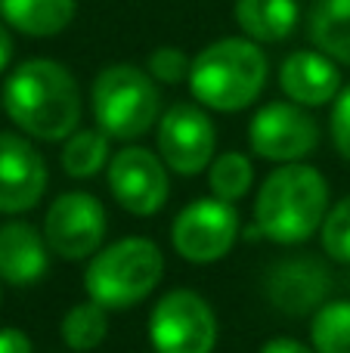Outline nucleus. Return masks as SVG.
<instances>
[{
    "label": "nucleus",
    "mask_w": 350,
    "mask_h": 353,
    "mask_svg": "<svg viewBox=\"0 0 350 353\" xmlns=\"http://www.w3.org/2000/svg\"><path fill=\"white\" fill-rule=\"evenodd\" d=\"M0 103L25 137L41 143H65L84 115V99L74 74L47 56L19 62L6 74Z\"/></svg>",
    "instance_id": "nucleus-1"
},
{
    "label": "nucleus",
    "mask_w": 350,
    "mask_h": 353,
    "mask_svg": "<svg viewBox=\"0 0 350 353\" xmlns=\"http://www.w3.org/2000/svg\"><path fill=\"white\" fill-rule=\"evenodd\" d=\"M329 180L307 161L276 165L254 195L251 236L276 245H301L320 232L329 214Z\"/></svg>",
    "instance_id": "nucleus-2"
},
{
    "label": "nucleus",
    "mask_w": 350,
    "mask_h": 353,
    "mask_svg": "<svg viewBox=\"0 0 350 353\" xmlns=\"http://www.w3.org/2000/svg\"><path fill=\"white\" fill-rule=\"evenodd\" d=\"M270 78V59L251 37H220L192 56L189 93L198 105L223 115L248 109L260 99Z\"/></svg>",
    "instance_id": "nucleus-3"
},
{
    "label": "nucleus",
    "mask_w": 350,
    "mask_h": 353,
    "mask_svg": "<svg viewBox=\"0 0 350 353\" xmlns=\"http://www.w3.org/2000/svg\"><path fill=\"white\" fill-rule=\"evenodd\" d=\"M165 279V254L146 236L103 245L84 267V292L109 313L134 310Z\"/></svg>",
    "instance_id": "nucleus-4"
},
{
    "label": "nucleus",
    "mask_w": 350,
    "mask_h": 353,
    "mask_svg": "<svg viewBox=\"0 0 350 353\" xmlns=\"http://www.w3.org/2000/svg\"><path fill=\"white\" fill-rule=\"evenodd\" d=\"M90 112L109 140H140L161 118L158 81L134 62H112L90 84Z\"/></svg>",
    "instance_id": "nucleus-5"
},
{
    "label": "nucleus",
    "mask_w": 350,
    "mask_h": 353,
    "mask_svg": "<svg viewBox=\"0 0 350 353\" xmlns=\"http://www.w3.org/2000/svg\"><path fill=\"white\" fill-rule=\"evenodd\" d=\"M217 335L214 307L192 288H171L149 313V344L155 353H214Z\"/></svg>",
    "instance_id": "nucleus-6"
},
{
    "label": "nucleus",
    "mask_w": 350,
    "mask_h": 353,
    "mask_svg": "<svg viewBox=\"0 0 350 353\" xmlns=\"http://www.w3.org/2000/svg\"><path fill=\"white\" fill-rule=\"evenodd\" d=\"M239 232L242 220L233 201L205 195V199H192L177 211L171 223V245L186 263L208 267L233 251Z\"/></svg>",
    "instance_id": "nucleus-7"
},
{
    "label": "nucleus",
    "mask_w": 350,
    "mask_h": 353,
    "mask_svg": "<svg viewBox=\"0 0 350 353\" xmlns=\"http://www.w3.org/2000/svg\"><path fill=\"white\" fill-rule=\"evenodd\" d=\"M155 152L177 176H198L217 155V128L198 103H174L155 124Z\"/></svg>",
    "instance_id": "nucleus-8"
},
{
    "label": "nucleus",
    "mask_w": 350,
    "mask_h": 353,
    "mask_svg": "<svg viewBox=\"0 0 350 353\" xmlns=\"http://www.w3.org/2000/svg\"><path fill=\"white\" fill-rule=\"evenodd\" d=\"M105 217L103 201L84 189H68L50 201L43 214V239L50 251L62 261H90L105 242Z\"/></svg>",
    "instance_id": "nucleus-9"
},
{
    "label": "nucleus",
    "mask_w": 350,
    "mask_h": 353,
    "mask_svg": "<svg viewBox=\"0 0 350 353\" xmlns=\"http://www.w3.org/2000/svg\"><path fill=\"white\" fill-rule=\"evenodd\" d=\"M248 146L270 165L304 161L320 146V124L304 105L291 99H273L248 121Z\"/></svg>",
    "instance_id": "nucleus-10"
},
{
    "label": "nucleus",
    "mask_w": 350,
    "mask_h": 353,
    "mask_svg": "<svg viewBox=\"0 0 350 353\" xmlns=\"http://www.w3.org/2000/svg\"><path fill=\"white\" fill-rule=\"evenodd\" d=\"M105 183L112 199L134 217H155L171 199V171L161 155L134 143L112 152Z\"/></svg>",
    "instance_id": "nucleus-11"
},
{
    "label": "nucleus",
    "mask_w": 350,
    "mask_h": 353,
    "mask_svg": "<svg viewBox=\"0 0 350 353\" xmlns=\"http://www.w3.org/2000/svg\"><path fill=\"white\" fill-rule=\"evenodd\" d=\"M332 270L313 254H291L267 270L264 294L282 316H313L332 294Z\"/></svg>",
    "instance_id": "nucleus-12"
},
{
    "label": "nucleus",
    "mask_w": 350,
    "mask_h": 353,
    "mask_svg": "<svg viewBox=\"0 0 350 353\" xmlns=\"http://www.w3.org/2000/svg\"><path fill=\"white\" fill-rule=\"evenodd\" d=\"M47 192V161L31 137L0 130V214H25Z\"/></svg>",
    "instance_id": "nucleus-13"
},
{
    "label": "nucleus",
    "mask_w": 350,
    "mask_h": 353,
    "mask_svg": "<svg viewBox=\"0 0 350 353\" xmlns=\"http://www.w3.org/2000/svg\"><path fill=\"white\" fill-rule=\"evenodd\" d=\"M279 90L304 109H320L335 103L344 90L341 65L320 50H295L279 65Z\"/></svg>",
    "instance_id": "nucleus-14"
},
{
    "label": "nucleus",
    "mask_w": 350,
    "mask_h": 353,
    "mask_svg": "<svg viewBox=\"0 0 350 353\" xmlns=\"http://www.w3.org/2000/svg\"><path fill=\"white\" fill-rule=\"evenodd\" d=\"M50 245L43 230L28 220H10L0 226V282L12 288H28L47 276Z\"/></svg>",
    "instance_id": "nucleus-15"
},
{
    "label": "nucleus",
    "mask_w": 350,
    "mask_h": 353,
    "mask_svg": "<svg viewBox=\"0 0 350 353\" xmlns=\"http://www.w3.org/2000/svg\"><path fill=\"white\" fill-rule=\"evenodd\" d=\"M233 16L245 37L258 43H279L298 28L301 6L298 0H236Z\"/></svg>",
    "instance_id": "nucleus-16"
},
{
    "label": "nucleus",
    "mask_w": 350,
    "mask_h": 353,
    "mask_svg": "<svg viewBox=\"0 0 350 353\" xmlns=\"http://www.w3.org/2000/svg\"><path fill=\"white\" fill-rule=\"evenodd\" d=\"M78 0H0V19L25 37H56L74 22Z\"/></svg>",
    "instance_id": "nucleus-17"
},
{
    "label": "nucleus",
    "mask_w": 350,
    "mask_h": 353,
    "mask_svg": "<svg viewBox=\"0 0 350 353\" xmlns=\"http://www.w3.org/2000/svg\"><path fill=\"white\" fill-rule=\"evenodd\" d=\"M307 34L320 53L338 65H350V0H316Z\"/></svg>",
    "instance_id": "nucleus-18"
},
{
    "label": "nucleus",
    "mask_w": 350,
    "mask_h": 353,
    "mask_svg": "<svg viewBox=\"0 0 350 353\" xmlns=\"http://www.w3.org/2000/svg\"><path fill=\"white\" fill-rule=\"evenodd\" d=\"M112 161V140L99 128H78L62 143L59 165L72 180H90Z\"/></svg>",
    "instance_id": "nucleus-19"
},
{
    "label": "nucleus",
    "mask_w": 350,
    "mask_h": 353,
    "mask_svg": "<svg viewBox=\"0 0 350 353\" xmlns=\"http://www.w3.org/2000/svg\"><path fill=\"white\" fill-rule=\"evenodd\" d=\"M109 335V310L99 307L96 301H78L62 313L59 338L72 353H90Z\"/></svg>",
    "instance_id": "nucleus-20"
},
{
    "label": "nucleus",
    "mask_w": 350,
    "mask_h": 353,
    "mask_svg": "<svg viewBox=\"0 0 350 353\" xmlns=\"http://www.w3.org/2000/svg\"><path fill=\"white\" fill-rule=\"evenodd\" d=\"M254 186V165L245 152H220L208 165V189L223 201H242Z\"/></svg>",
    "instance_id": "nucleus-21"
},
{
    "label": "nucleus",
    "mask_w": 350,
    "mask_h": 353,
    "mask_svg": "<svg viewBox=\"0 0 350 353\" xmlns=\"http://www.w3.org/2000/svg\"><path fill=\"white\" fill-rule=\"evenodd\" d=\"M310 344L316 353H350V301L329 298L310 316Z\"/></svg>",
    "instance_id": "nucleus-22"
},
{
    "label": "nucleus",
    "mask_w": 350,
    "mask_h": 353,
    "mask_svg": "<svg viewBox=\"0 0 350 353\" xmlns=\"http://www.w3.org/2000/svg\"><path fill=\"white\" fill-rule=\"evenodd\" d=\"M322 254L335 263H350V195L338 199L329 208L326 220L320 226Z\"/></svg>",
    "instance_id": "nucleus-23"
},
{
    "label": "nucleus",
    "mask_w": 350,
    "mask_h": 353,
    "mask_svg": "<svg viewBox=\"0 0 350 353\" xmlns=\"http://www.w3.org/2000/svg\"><path fill=\"white\" fill-rule=\"evenodd\" d=\"M192 59L180 47H155L146 59V72L158 84H183L189 81Z\"/></svg>",
    "instance_id": "nucleus-24"
},
{
    "label": "nucleus",
    "mask_w": 350,
    "mask_h": 353,
    "mask_svg": "<svg viewBox=\"0 0 350 353\" xmlns=\"http://www.w3.org/2000/svg\"><path fill=\"white\" fill-rule=\"evenodd\" d=\"M329 137H332L335 152L350 165V84L335 97L332 115H329Z\"/></svg>",
    "instance_id": "nucleus-25"
},
{
    "label": "nucleus",
    "mask_w": 350,
    "mask_h": 353,
    "mask_svg": "<svg viewBox=\"0 0 350 353\" xmlns=\"http://www.w3.org/2000/svg\"><path fill=\"white\" fill-rule=\"evenodd\" d=\"M0 353H31V338L16 325L0 329Z\"/></svg>",
    "instance_id": "nucleus-26"
},
{
    "label": "nucleus",
    "mask_w": 350,
    "mask_h": 353,
    "mask_svg": "<svg viewBox=\"0 0 350 353\" xmlns=\"http://www.w3.org/2000/svg\"><path fill=\"white\" fill-rule=\"evenodd\" d=\"M258 353H316L313 344H304L298 338H270Z\"/></svg>",
    "instance_id": "nucleus-27"
},
{
    "label": "nucleus",
    "mask_w": 350,
    "mask_h": 353,
    "mask_svg": "<svg viewBox=\"0 0 350 353\" xmlns=\"http://www.w3.org/2000/svg\"><path fill=\"white\" fill-rule=\"evenodd\" d=\"M12 50H16V43H12V34H10V25L0 19V74L10 68L12 62Z\"/></svg>",
    "instance_id": "nucleus-28"
},
{
    "label": "nucleus",
    "mask_w": 350,
    "mask_h": 353,
    "mask_svg": "<svg viewBox=\"0 0 350 353\" xmlns=\"http://www.w3.org/2000/svg\"><path fill=\"white\" fill-rule=\"evenodd\" d=\"M0 298H3V294H0Z\"/></svg>",
    "instance_id": "nucleus-29"
},
{
    "label": "nucleus",
    "mask_w": 350,
    "mask_h": 353,
    "mask_svg": "<svg viewBox=\"0 0 350 353\" xmlns=\"http://www.w3.org/2000/svg\"><path fill=\"white\" fill-rule=\"evenodd\" d=\"M0 105H3V103H0Z\"/></svg>",
    "instance_id": "nucleus-30"
}]
</instances>
